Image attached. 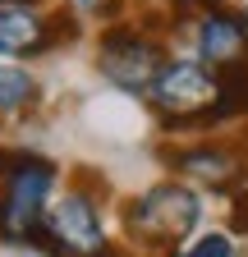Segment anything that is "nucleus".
I'll list each match as a JSON object with an SVG mask.
<instances>
[{"label":"nucleus","instance_id":"obj_12","mask_svg":"<svg viewBox=\"0 0 248 257\" xmlns=\"http://www.w3.org/2000/svg\"><path fill=\"white\" fill-rule=\"evenodd\" d=\"M83 14H97V19H115L119 14V0H74Z\"/></svg>","mask_w":248,"mask_h":257},{"label":"nucleus","instance_id":"obj_13","mask_svg":"<svg viewBox=\"0 0 248 257\" xmlns=\"http://www.w3.org/2000/svg\"><path fill=\"white\" fill-rule=\"evenodd\" d=\"M230 225H234V234H248V198H239V202H234Z\"/></svg>","mask_w":248,"mask_h":257},{"label":"nucleus","instance_id":"obj_11","mask_svg":"<svg viewBox=\"0 0 248 257\" xmlns=\"http://www.w3.org/2000/svg\"><path fill=\"white\" fill-rule=\"evenodd\" d=\"M170 257H234V239L221 234V230H211V234H198L189 243H179Z\"/></svg>","mask_w":248,"mask_h":257},{"label":"nucleus","instance_id":"obj_7","mask_svg":"<svg viewBox=\"0 0 248 257\" xmlns=\"http://www.w3.org/2000/svg\"><path fill=\"white\" fill-rule=\"evenodd\" d=\"M166 161L179 170V175H189L207 188H221L230 193L248 170H243V156L239 147H225V143H193V147H179V152H166Z\"/></svg>","mask_w":248,"mask_h":257},{"label":"nucleus","instance_id":"obj_5","mask_svg":"<svg viewBox=\"0 0 248 257\" xmlns=\"http://www.w3.org/2000/svg\"><path fill=\"white\" fill-rule=\"evenodd\" d=\"M166 60L170 55H166L161 37L138 28V23H110L97 42V69L129 96H147L152 78L161 74Z\"/></svg>","mask_w":248,"mask_h":257},{"label":"nucleus","instance_id":"obj_1","mask_svg":"<svg viewBox=\"0 0 248 257\" xmlns=\"http://www.w3.org/2000/svg\"><path fill=\"white\" fill-rule=\"evenodd\" d=\"M55 179H60V170L46 156H33V152L0 156V234L10 243H33L37 239Z\"/></svg>","mask_w":248,"mask_h":257},{"label":"nucleus","instance_id":"obj_14","mask_svg":"<svg viewBox=\"0 0 248 257\" xmlns=\"http://www.w3.org/2000/svg\"><path fill=\"white\" fill-rule=\"evenodd\" d=\"M0 5H37V0H0Z\"/></svg>","mask_w":248,"mask_h":257},{"label":"nucleus","instance_id":"obj_10","mask_svg":"<svg viewBox=\"0 0 248 257\" xmlns=\"http://www.w3.org/2000/svg\"><path fill=\"white\" fill-rule=\"evenodd\" d=\"M42 96V87H37V78L28 74V69H19V64H0V115H19V110H28Z\"/></svg>","mask_w":248,"mask_h":257},{"label":"nucleus","instance_id":"obj_4","mask_svg":"<svg viewBox=\"0 0 248 257\" xmlns=\"http://www.w3.org/2000/svg\"><path fill=\"white\" fill-rule=\"evenodd\" d=\"M33 248H42L51 257H115L106 225H101V207L83 188L65 193L55 207H46V220H42Z\"/></svg>","mask_w":248,"mask_h":257},{"label":"nucleus","instance_id":"obj_6","mask_svg":"<svg viewBox=\"0 0 248 257\" xmlns=\"http://www.w3.org/2000/svg\"><path fill=\"white\" fill-rule=\"evenodd\" d=\"M193 42H198V60L202 64H211L216 74L230 69L234 60L248 55V14L221 0V5H211V10L198 14Z\"/></svg>","mask_w":248,"mask_h":257},{"label":"nucleus","instance_id":"obj_2","mask_svg":"<svg viewBox=\"0 0 248 257\" xmlns=\"http://www.w3.org/2000/svg\"><path fill=\"white\" fill-rule=\"evenodd\" d=\"M198 220H202V198L189 184H175V179L170 184H152L134 202H124V230L143 248L175 252L198 230Z\"/></svg>","mask_w":248,"mask_h":257},{"label":"nucleus","instance_id":"obj_9","mask_svg":"<svg viewBox=\"0 0 248 257\" xmlns=\"http://www.w3.org/2000/svg\"><path fill=\"white\" fill-rule=\"evenodd\" d=\"M221 119H248V55L234 60L230 69H221V92H216L211 124Z\"/></svg>","mask_w":248,"mask_h":257},{"label":"nucleus","instance_id":"obj_8","mask_svg":"<svg viewBox=\"0 0 248 257\" xmlns=\"http://www.w3.org/2000/svg\"><path fill=\"white\" fill-rule=\"evenodd\" d=\"M42 51H51L46 14H37L33 5H0V60L42 55Z\"/></svg>","mask_w":248,"mask_h":257},{"label":"nucleus","instance_id":"obj_3","mask_svg":"<svg viewBox=\"0 0 248 257\" xmlns=\"http://www.w3.org/2000/svg\"><path fill=\"white\" fill-rule=\"evenodd\" d=\"M216 92H221V74L193 55V60H166L147 87V101L166 128H193V124H211Z\"/></svg>","mask_w":248,"mask_h":257}]
</instances>
